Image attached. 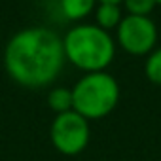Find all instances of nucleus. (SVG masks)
Wrapping results in <instances>:
<instances>
[{"label":"nucleus","instance_id":"8","mask_svg":"<svg viewBox=\"0 0 161 161\" xmlns=\"http://www.w3.org/2000/svg\"><path fill=\"white\" fill-rule=\"evenodd\" d=\"M72 87H53L47 93V106L57 114H64L72 110Z\"/></svg>","mask_w":161,"mask_h":161},{"label":"nucleus","instance_id":"10","mask_svg":"<svg viewBox=\"0 0 161 161\" xmlns=\"http://www.w3.org/2000/svg\"><path fill=\"white\" fill-rule=\"evenodd\" d=\"M155 6H157L155 0H123L121 4L127 15H140V17H150Z\"/></svg>","mask_w":161,"mask_h":161},{"label":"nucleus","instance_id":"2","mask_svg":"<svg viewBox=\"0 0 161 161\" xmlns=\"http://www.w3.org/2000/svg\"><path fill=\"white\" fill-rule=\"evenodd\" d=\"M116 47L118 46L112 34L95 23H76L63 36L66 63L84 74L106 70L116 57Z\"/></svg>","mask_w":161,"mask_h":161},{"label":"nucleus","instance_id":"3","mask_svg":"<svg viewBox=\"0 0 161 161\" xmlns=\"http://www.w3.org/2000/svg\"><path fill=\"white\" fill-rule=\"evenodd\" d=\"M119 95V84L110 72H89L84 74L72 87V110L84 116L87 121L103 119L116 110Z\"/></svg>","mask_w":161,"mask_h":161},{"label":"nucleus","instance_id":"11","mask_svg":"<svg viewBox=\"0 0 161 161\" xmlns=\"http://www.w3.org/2000/svg\"><path fill=\"white\" fill-rule=\"evenodd\" d=\"M97 4H123V0H97Z\"/></svg>","mask_w":161,"mask_h":161},{"label":"nucleus","instance_id":"12","mask_svg":"<svg viewBox=\"0 0 161 161\" xmlns=\"http://www.w3.org/2000/svg\"><path fill=\"white\" fill-rule=\"evenodd\" d=\"M155 2H157V6H161V0H155Z\"/></svg>","mask_w":161,"mask_h":161},{"label":"nucleus","instance_id":"6","mask_svg":"<svg viewBox=\"0 0 161 161\" xmlns=\"http://www.w3.org/2000/svg\"><path fill=\"white\" fill-rule=\"evenodd\" d=\"M97 8V0H59V12L66 21L82 23Z\"/></svg>","mask_w":161,"mask_h":161},{"label":"nucleus","instance_id":"4","mask_svg":"<svg viewBox=\"0 0 161 161\" xmlns=\"http://www.w3.org/2000/svg\"><path fill=\"white\" fill-rule=\"evenodd\" d=\"M49 138L59 153L74 157L87 148L91 140V125L74 110L57 114L49 127Z\"/></svg>","mask_w":161,"mask_h":161},{"label":"nucleus","instance_id":"1","mask_svg":"<svg viewBox=\"0 0 161 161\" xmlns=\"http://www.w3.org/2000/svg\"><path fill=\"white\" fill-rule=\"evenodd\" d=\"M63 38L47 27L17 31L4 47V68L12 82L27 89L51 86L64 68Z\"/></svg>","mask_w":161,"mask_h":161},{"label":"nucleus","instance_id":"5","mask_svg":"<svg viewBox=\"0 0 161 161\" xmlns=\"http://www.w3.org/2000/svg\"><path fill=\"white\" fill-rule=\"evenodd\" d=\"M157 25L152 17L140 15H123L121 23L116 29V46H119L127 55L142 57L150 55L157 46Z\"/></svg>","mask_w":161,"mask_h":161},{"label":"nucleus","instance_id":"7","mask_svg":"<svg viewBox=\"0 0 161 161\" xmlns=\"http://www.w3.org/2000/svg\"><path fill=\"white\" fill-rule=\"evenodd\" d=\"M95 25L103 31H116L123 19V8L119 4H97L95 12Z\"/></svg>","mask_w":161,"mask_h":161},{"label":"nucleus","instance_id":"9","mask_svg":"<svg viewBox=\"0 0 161 161\" xmlns=\"http://www.w3.org/2000/svg\"><path fill=\"white\" fill-rule=\"evenodd\" d=\"M144 76L148 82L161 87V47H155L144 61Z\"/></svg>","mask_w":161,"mask_h":161}]
</instances>
